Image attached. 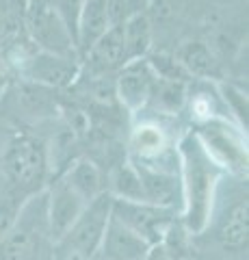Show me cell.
Here are the masks:
<instances>
[{
	"instance_id": "obj_4",
	"label": "cell",
	"mask_w": 249,
	"mask_h": 260,
	"mask_svg": "<svg viewBox=\"0 0 249 260\" xmlns=\"http://www.w3.org/2000/svg\"><path fill=\"white\" fill-rule=\"evenodd\" d=\"M111 210H113V195L102 191L83 208L69 230L54 243L52 260H93L100 254Z\"/></svg>"
},
{
	"instance_id": "obj_9",
	"label": "cell",
	"mask_w": 249,
	"mask_h": 260,
	"mask_svg": "<svg viewBox=\"0 0 249 260\" xmlns=\"http://www.w3.org/2000/svg\"><path fill=\"white\" fill-rule=\"evenodd\" d=\"M83 59L74 56H61L44 50H35L26 56L18 74L22 80H30L35 85L48 89H65L74 85L83 74Z\"/></svg>"
},
{
	"instance_id": "obj_1",
	"label": "cell",
	"mask_w": 249,
	"mask_h": 260,
	"mask_svg": "<svg viewBox=\"0 0 249 260\" xmlns=\"http://www.w3.org/2000/svg\"><path fill=\"white\" fill-rule=\"evenodd\" d=\"M180 167V223L193 239L202 237L212 219L217 195L226 172L206 152L195 133L184 135L175 143Z\"/></svg>"
},
{
	"instance_id": "obj_22",
	"label": "cell",
	"mask_w": 249,
	"mask_h": 260,
	"mask_svg": "<svg viewBox=\"0 0 249 260\" xmlns=\"http://www.w3.org/2000/svg\"><path fill=\"white\" fill-rule=\"evenodd\" d=\"M46 3L61 18V22L65 24V28L69 30V35L74 37V42L78 46L80 18H83V3H85V0H46Z\"/></svg>"
},
{
	"instance_id": "obj_19",
	"label": "cell",
	"mask_w": 249,
	"mask_h": 260,
	"mask_svg": "<svg viewBox=\"0 0 249 260\" xmlns=\"http://www.w3.org/2000/svg\"><path fill=\"white\" fill-rule=\"evenodd\" d=\"M109 0H85L83 3V18H80V32H78V50L80 59L89 50V46L109 28L106 20Z\"/></svg>"
},
{
	"instance_id": "obj_12",
	"label": "cell",
	"mask_w": 249,
	"mask_h": 260,
	"mask_svg": "<svg viewBox=\"0 0 249 260\" xmlns=\"http://www.w3.org/2000/svg\"><path fill=\"white\" fill-rule=\"evenodd\" d=\"M89 204L72 186L57 176L52 182L46 184V208H48V225H50L52 241L57 243L63 234L69 230V225L76 221V217L83 213V208Z\"/></svg>"
},
{
	"instance_id": "obj_16",
	"label": "cell",
	"mask_w": 249,
	"mask_h": 260,
	"mask_svg": "<svg viewBox=\"0 0 249 260\" xmlns=\"http://www.w3.org/2000/svg\"><path fill=\"white\" fill-rule=\"evenodd\" d=\"M171 141L167 130L158 126V121H143L134 126L130 137V160H152L171 152Z\"/></svg>"
},
{
	"instance_id": "obj_2",
	"label": "cell",
	"mask_w": 249,
	"mask_h": 260,
	"mask_svg": "<svg viewBox=\"0 0 249 260\" xmlns=\"http://www.w3.org/2000/svg\"><path fill=\"white\" fill-rule=\"evenodd\" d=\"M46 189L24 198L9 228L0 237V260H52Z\"/></svg>"
},
{
	"instance_id": "obj_6",
	"label": "cell",
	"mask_w": 249,
	"mask_h": 260,
	"mask_svg": "<svg viewBox=\"0 0 249 260\" xmlns=\"http://www.w3.org/2000/svg\"><path fill=\"white\" fill-rule=\"evenodd\" d=\"M22 26L26 32V39L37 50L80 59L74 37L69 35L59 15L48 7L46 0H24Z\"/></svg>"
},
{
	"instance_id": "obj_15",
	"label": "cell",
	"mask_w": 249,
	"mask_h": 260,
	"mask_svg": "<svg viewBox=\"0 0 249 260\" xmlns=\"http://www.w3.org/2000/svg\"><path fill=\"white\" fill-rule=\"evenodd\" d=\"M72 189H74L85 202L95 200L104 189V176L102 169L95 160L89 156H76L72 162H67L65 169L59 174Z\"/></svg>"
},
{
	"instance_id": "obj_21",
	"label": "cell",
	"mask_w": 249,
	"mask_h": 260,
	"mask_svg": "<svg viewBox=\"0 0 249 260\" xmlns=\"http://www.w3.org/2000/svg\"><path fill=\"white\" fill-rule=\"evenodd\" d=\"M219 98L226 104L230 119H234L240 128L247 130V91L245 89L232 85V83H223L219 85Z\"/></svg>"
},
{
	"instance_id": "obj_13",
	"label": "cell",
	"mask_w": 249,
	"mask_h": 260,
	"mask_svg": "<svg viewBox=\"0 0 249 260\" xmlns=\"http://www.w3.org/2000/svg\"><path fill=\"white\" fill-rule=\"evenodd\" d=\"M150 247L146 239L111 215L100 247L102 260H143Z\"/></svg>"
},
{
	"instance_id": "obj_17",
	"label": "cell",
	"mask_w": 249,
	"mask_h": 260,
	"mask_svg": "<svg viewBox=\"0 0 249 260\" xmlns=\"http://www.w3.org/2000/svg\"><path fill=\"white\" fill-rule=\"evenodd\" d=\"M128 59H146L152 48V20L148 13H132L122 22Z\"/></svg>"
},
{
	"instance_id": "obj_11",
	"label": "cell",
	"mask_w": 249,
	"mask_h": 260,
	"mask_svg": "<svg viewBox=\"0 0 249 260\" xmlns=\"http://www.w3.org/2000/svg\"><path fill=\"white\" fill-rule=\"evenodd\" d=\"M215 225V241L226 254H247L249 239V204L247 186H240L234 202L223 208L221 215H212L208 228Z\"/></svg>"
},
{
	"instance_id": "obj_8",
	"label": "cell",
	"mask_w": 249,
	"mask_h": 260,
	"mask_svg": "<svg viewBox=\"0 0 249 260\" xmlns=\"http://www.w3.org/2000/svg\"><path fill=\"white\" fill-rule=\"evenodd\" d=\"M117 221H122L139 237L146 239L150 245H154L167 234V230L178 219V210L150 204V202H130V200H115L113 210H111Z\"/></svg>"
},
{
	"instance_id": "obj_20",
	"label": "cell",
	"mask_w": 249,
	"mask_h": 260,
	"mask_svg": "<svg viewBox=\"0 0 249 260\" xmlns=\"http://www.w3.org/2000/svg\"><path fill=\"white\" fill-rule=\"evenodd\" d=\"M115 200H130V202H146L143 195V184L136 167L130 162V158L122 160L111 172V184L106 189Z\"/></svg>"
},
{
	"instance_id": "obj_3",
	"label": "cell",
	"mask_w": 249,
	"mask_h": 260,
	"mask_svg": "<svg viewBox=\"0 0 249 260\" xmlns=\"http://www.w3.org/2000/svg\"><path fill=\"white\" fill-rule=\"evenodd\" d=\"M0 165L11 193L20 195L22 200L46 189L50 160H48V148L37 137L15 133L5 145Z\"/></svg>"
},
{
	"instance_id": "obj_7",
	"label": "cell",
	"mask_w": 249,
	"mask_h": 260,
	"mask_svg": "<svg viewBox=\"0 0 249 260\" xmlns=\"http://www.w3.org/2000/svg\"><path fill=\"white\" fill-rule=\"evenodd\" d=\"M0 111L18 124H39L59 115V100L54 98V89L20 80L7 83L0 95Z\"/></svg>"
},
{
	"instance_id": "obj_5",
	"label": "cell",
	"mask_w": 249,
	"mask_h": 260,
	"mask_svg": "<svg viewBox=\"0 0 249 260\" xmlns=\"http://www.w3.org/2000/svg\"><path fill=\"white\" fill-rule=\"evenodd\" d=\"M206 152L215 158L223 172L234 176H247V130L240 128L228 115H217L193 130Z\"/></svg>"
},
{
	"instance_id": "obj_10",
	"label": "cell",
	"mask_w": 249,
	"mask_h": 260,
	"mask_svg": "<svg viewBox=\"0 0 249 260\" xmlns=\"http://www.w3.org/2000/svg\"><path fill=\"white\" fill-rule=\"evenodd\" d=\"M156 80L158 76L152 70L148 59H134L126 63L124 68H119L115 74L113 89L122 109H126L128 113H139L146 109Z\"/></svg>"
},
{
	"instance_id": "obj_14",
	"label": "cell",
	"mask_w": 249,
	"mask_h": 260,
	"mask_svg": "<svg viewBox=\"0 0 249 260\" xmlns=\"http://www.w3.org/2000/svg\"><path fill=\"white\" fill-rule=\"evenodd\" d=\"M175 59L182 65V70L193 78H219L221 76V63L219 56L210 48V44H206L204 39H189L184 42L178 50H175Z\"/></svg>"
},
{
	"instance_id": "obj_24",
	"label": "cell",
	"mask_w": 249,
	"mask_h": 260,
	"mask_svg": "<svg viewBox=\"0 0 249 260\" xmlns=\"http://www.w3.org/2000/svg\"><path fill=\"white\" fill-rule=\"evenodd\" d=\"M126 7H128V13H148V7L152 0H124Z\"/></svg>"
},
{
	"instance_id": "obj_23",
	"label": "cell",
	"mask_w": 249,
	"mask_h": 260,
	"mask_svg": "<svg viewBox=\"0 0 249 260\" xmlns=\"http://www.w3.org/2000/svg\"><path fill=\"white\" fill-rule=\"evenodd\" d=\"M143 260H182V258L178 254H173V251L167 247L163 241H158L148 249V254H146Z\"/></svg>"
},
{
	"instance_id": "obj_18",
	"label": "cell",
	"mask_w": 249,
	"mask_h": 260,
	"mask_svg": "<svg viewBox=\"0 0 249 260\" xmlns=\"http://www.w3.org/2000/svg\"><path fill=\"white\" fill-rule=\"evenodd\" d=\"M189 80H169V78H158L154 85V91L148 102L160 115H175L178 111L184 109L189 98ZM146 107V109H148Z\"/></svg>"
}]
</instances>
